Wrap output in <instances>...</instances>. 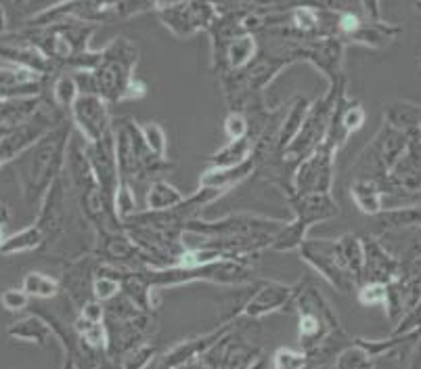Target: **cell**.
I'll return each mask as SVG.
<instances>
[{"label":"cell","instance_id":"6da1fadb","mask_svg":"<svg viewBox=\"0 0 421 369\" xmlns=\"http://www.w3.org/2000/svg\"><path fill=\"white\" fill-rule=\"evenodd\" d=\"M71 136L73 126L69 122H59L25 152V162L19 172L27 204H40L51 184L63 174Z\"/></svg>","mask_w":421,"mask_h":369},{"label":"cell","instance_id":"7a4b0ae2","mask_svg":"<svg viewBox=\"0 0 421 369\" xmlns=\"http://www.w3.org/2000/svg\"><path fill=\"white\" fill-rule=\"evenodd\" d=\"M113 141H116L120 180L130 182L132 187L136 182H151L166 170H172V162H168V158H158L149 152L136 120H120L118 126H113Z\"/></svg>","mask_w":421,"mask_h":369},{"label":"cell","instance_id":"3957f363","mask_svg":"<svg viewBox=\"0 0 421 369\" xmlns=\"http://www.w3.org/2000/svg\"><path fill=\"white\" fill-rule=\"evenodd\" d=\"M285 200L293 212V218L287 220L285 227L275 235V241L269 252H298L300 243L309 237L311 229L325 220H331L339 214L337 202L331 193H293L287 191Z\"/></svg>","mask_w":421,"mask_h":369},{"label":"cell","instance_id":"277c9868","mask_svg":"<svg viewBox=\"0 0 421 369\" xmlns=\"http://www.w3.org/2000/svg\"><path fill=\"white\" fill-rule=\"evenodd\" d=\"M337 141L327 132L325 141L293 166L291 189L293 193H331L335 180ZM287 193V191H285Z\"/></svg>","mask_w":421,"mask_h":369},{"label":"cell","instance_id":"5b68a950","mask_svg":"<svg viewBox=\"0 0 421 369\" xmlns=\"http://www.w3.org/2000/svg\"><path fill=\"white\" fill-rule=\"evenodd\" d=\"M335 88H331L323 99L311 103L309 114L304 118V124L300 128V132L293 136V141L285 147L281 160L285 164H298L300 160H304L311 152H315L317 147L325 141L333 114H335Z\"/></svg>","mask_w":421,"mask_h":369},{"label":"cell","instance_id":"8992f818","mask_svg":"<svg viewBox=\"0 0 421 369\" xmlns=\"http://www.w3.org/2000/svg\"><path fill=\"white\" fill-rule=\"evenodd\" d=\"M287 220L262 216L252 212H235L216 220L193 218L184 225L187 231H195L210 237H241V235H275L285 227Z\"/></svg>","mask_w":421,"mask_h":369},{"label":"cell","instance_id":"52a82bcc","mask_svg":"<svg viewBox=\"0 0 421 369\" xmlns=\"http://www.w3.org/2000/svg\"><path fill=\"white\" fill-rule=\"evenodd\" d=\"M298 254H300V258L306 265H309L313 271H317L337 291L348 294V291L354 289L357 281L348 273L346 265H344L341 256L337 252V246H335V239H329V237H306L300 243Z\"/></svg>","mask_w":421,"mask_h":369},{"label":"cell","instance_id":"ba28073f","mask_svg":"<svg viewBox=\"0 0 421 369\" xmlns=\"http://www.w3.org/2000/svg\"><path fill=\"white\" fill-rule=\"evenodd\" d=\"M71 126L78 130L84 143H95L113 132V122L107 101L93 93H80L69 107Z\"/></svg>","mask_w":421,"mask_h":369},{"label":"cell","instance_id":"9c48e42d","mask_svg":"<svg viewBox=\"0 0 421 369\" xmlns=\"http://www.w3.org/2000/svg\"><path fill=\"white\" fill-rule=\"evenodd\" d=\"M298 289H300V283L289 285L281 281H264L239 309L237 319H250V321L264 319L277 311H283L287 305L296 300Z\"/></svg>","mask_w":421,"mask_h":369},{"label":"cell","instance_id":"30bf717a","mask_svg":"<svg viewBox=\"0 0 421 369\" xmlns=\"http://www.w3.org/2000/svg\"><path fill=\"white\" fill-rule=\"evenodd\" d=\"M84 156L86 162L99 182V187L111 198L116 193L120 184V172H118V158H116V141H113V132L107 134L101 141L84 143Z\"/></svg>","mask_w":421,"mask_h":369},{"label":"cell","instance_id":"8fae6325","mask_svg":"<svg viewBox=\"0 0 421 369\" xmlns=\"http://www.w3.org/2000/svg\"><path fill=\"white\" fill-rule=\"evenodd\" d=\"M57 124L51 120V116H34L19 124L15 130L7 132L0 139V168L13 162L15 158L23 156L29 147H34L47 132H51Z\"/></svg>","mask_w":421,"mask_h":369},{"label":"cell","instance_id":"7c38bea8","mask_svg":"<svg viewBox=\"0 0 421 369\" xmlns=\"http://www.w3.org/2000/svg\"><path fill=\"white\" fill-rule=\"evenodd\" d=\"M256 170H258V160L254 156H250L245 162L237 166H208L200 176V187L226 193L235 189L243 180H248L250 176H254Z\"/></svg>","mask_w":421,"mask_h":369},{"label":"cell","instance_id":"4fadbf2b","mask_svg":"<svg viewBox=\"0 0 421 369\" xmlns=\"http://www.w3.org/2000/svg\"><path fill=\"white\" fill-rule=\"evenodd\" d=\"M122 0H65L43 15L49 17H78V19H111L120 11Z\"/></svg>","mask_w":421,"mask_h":369},{"label":"cell","instance_id":"5bb4252c","mask_svg":"<svg viewBox=\"0 0 421 369\" xmlns=\"http://www.w3.org/2000/svg\"><path fill=\"white\" fill-rule=\"evenodd\" d=\"M184 200V193L164 178H153L145 193V210L149 212H166L174 206H178Z\"/></svg>","mask_w":421,"mask_h":369},{"label":"cell","instance_id":"9a60e30c","mask_svg":"<svg viewBox=\"0 0 421 369\" xmlns=\"http://www.w3.org/2000/svg\"><path fill=\"white\" fill-rule=\"evenodd\" d=\"M335 246H337V252L341 256L344 265H346L348 273L352 275V279L357 281V285L361 283L363 279V267H365V250H363V239L352 235V233H346L335 239Z\"/></svg>","mask_w":421,"mask_h":369},{"label":"cell","instance_id":"2e32d148","mask_svg":"<svg viewBox=\"0 0 421 369\" xmlns=\"http://www.w3.org/2000/svg\"><path fill=\"white\" fill-rule=\"evenodd\" d=\"M309 107L311 103L306 99H296V103L289 107V112L285 114V120L281 122L279 126V134H277V156L281 158L283 150L293 141V136L300 132L302 124H304V118L309 114Z\"/></svg>","mask_w":421,"mask_h":369},{"label":"cell","instance_id":"e0dca14e","mask_svg":"<svg viewBox=\"0 0 421 369\" xmlns=\"http://www.w3.org/2000/svg\"><path fill=\"white\" fill-rule=\"evenodd\" d=\"M254 152V139L252 134L245 139H237V141H228L224 147H220L218 152L208 156L210 166H237L241 162H245Z\"/></svg>","mask_w":421,"mask_h":369},{"label":"cell","instance_id":"ac0fdd59","mask_svg":"<svg viewBox=\"0 0 421 369\" xmlns=\"http://www.w3.org/2000/svg\"><path fill=\"white\" fill-rule=\"evenodd\" d=\"M45 246V235L36 223L21 229L19 233H13L9 237H5V241L0 243V254H23V252H32Z\"/></svg>","mask_w":421,"mask_h":369},{"label":"cell","instance_id":"d6986e66","mask_svg":"<svg viewBox=\"0 0 421 369\" xmlns=\"http://www.w3.org/2000/svg\"><path fill=\"white\" fill-rule=\"evenodd\" d=\"M350 195L352 202L357 204V208L367 214V216H375L381 210V202H379V187L377 182L369 180V178H357L350 184Z\"/></svg>","mask_w":421,"mask_h":369},{"label":"cell","instance_id":"ffe728a7","mask_svg":"<svg viewBox=\"0 0 421 369\" xmlns=\"http://www.w3.org/2000/svg\"><path fill=\"white\" fill-rule=\"evenodd\" d=\"M23 291L29 298H40V300H51L61 291V283L59 279L40 273V271H32L23 277Z\"/></svg>","mask_w":421,"mask_h":369},{"label":"cell","instance_id":"44dd1931","mask_svg":"<svg viewBox=\"0 0 421 369\" xmlns=\"http://www.w3.org/2000/svg\"><path fill=\"white\" fill-rule=\"evenodd\" d=\"M9 334L13 338H19V340H27V342H36V344H45L51 336H53V329L49 323H45L43 319L38 317H25L23 321L15 323Z\"/></svg>","mask_w":421,"mask_h":369},{"label":"cell","instance_id":"7402d4cb","mask_svg":"<svg viewBox=\"0 0 421 369\" xmlns=\"http://www.w3.org/2000/svg\"><path fill=\"white\" fill-rule=\"evenodd\" d=\"M256 55V40L252 34H241L237 38L228 45V51H226V57H228V63H231L233 69H241L245 67Z\"/></svg>","mask_w":421,"mask_h":369},{"label":"cell","instance_id":"603a6c76","mask_svg":"<svg viewBox=\"0 0 421 369\" xmlns=\"http://www.w3.org/2000/svg\"><path fill=\"white\" fill-rule=\"evenodd\" d=\"M141 136L145 145L149 147L151 154H156L158 158H166L168 152V134L160 122H139Z\"/></svg>","mask_w":421,"mask_h":369},{"label":"cell","instance_id":"cb8c5ba5","mask_svg":"<svg viewBox=\"0 0 421 369\" xmlns=\"http://www.w3.org/2000/svg\"><path fill=\"white\" fill-rule=\"evenodd\" d=\"M113 210H116V216L120 220L132 216L134 212H139V204H136V193L134 187L126 180H120L116 193H113Z\"/></svg>","mask_w":421,"mask_h":369},{"label":"cell","instance_id":"d4e9b609","mask_svg":"<svg viewBox=\"0 0 421 369\" xmlns=\"http://www.w3.org/2000/svg\"><path fill=\"white\" fill-rule=\"evenodd\" d=\"M271 367L273 369H309L311 367V359L302 348H277L273 359H271Z\"/></svg>","mask_w":421,"mask_h":369},{"label":"cell","instance_id":"484cf974","mask_svg":"<svg viewBox=\"0 0 421 369\" xmlns=\"http://www.w3.org/2000/svg\"><path fill=\"white\" fill-rule=\"evenodd\" d=\"M122 294V283L120 279H116L113 275H107V273H101L97 271L95 279H93V298L99 300V302H109L113 298H118Z\"/></svg>","mask_w":421,"mask_h":369},{"label":"cell","instance_id":"4316f807","mask_svg":"<svg viewBox=\"0 0 421 369\" xmlns=\"http://www.w3.org/2000/svg\"><path fill=\"white\" fill-rule=\"evenodd\" d=\"M156 353H158L156 346L149 344V342H143V344L134 346L132 350H128L122 357L120 365H122V369H147L151 365V361L156 359Z\"/></svg>","mask_w":421,"mask_h":369},{"label":"cell","instance_id":"83f0119b","mask_svg":"<svg viewBox=\"0 0 421 369\" xmlns=\"http://www.w3.org/2000/svg\"><path fill=\"white\" fill-rule=\"evenodd\" d=\"M80 97V86H78V80L73 76H61L55 86H53V99L59 107H65L69 109L73 105V101Z\"/></svg>","mask_w":421,"mask_h":369},{"label":"cell","instance_id":"f1b7e54d","mask_svg":"<svg viewBox=\"0 0 421 369\" xmlns=\"http://www.w3.org/2000/svg\"><path fill=\"white\" fill-rule=\"evenodd\" d=\"M335 369H373L371 357L363 353L359 346L350 344L348 348H344L337 359H335Z\"/></svg>","mask_w":421,"mask_h":369},{"label":"cell","instance_id":"f546056e","mask_svg":"<svg viewBox=\"0 0 421 369\" xmlns=\"http://www.w3.org/2000/svg\"><path fill=\"white\" fill-rule=\"evenodd\" d=\"M250 128H252V124H250L248 116L243 112H239V109L228 112V116L222 122V130L228 136V141H237V139L250 136Z\"/></svg>","mask_w":421,"mask_h":369},{"label":"cell","instance_id":"4dcf8cb0","mask_svg":"<svg viewBox=\"0 0 421 369\" xmlns=\"http://www.w3.org/2000/svg\"><path fill=\"white\" fill-rule=\"evenodd\" d=\"M386 296H388V287H386V283H379V281L361 283L359 289H357V298L365 307L386 305Z\"/></svg>","mask_w":421,"mask_h":369},{"label":"cell","instance_id":"1f68e13d","mask_svg":"<svg viewBox=\"0 0 421 369\" xmlns=\"http://www.w3.org/2000/svg\"><path fill=\"white\" fill-rule=\"evenodd\" d=\"M293 23L300 32L311 34L319 27V13L313 7H300L293 11Z\"/></svg>","mask_w":421,"mask_h":369},{"label":"cell","instance_id":"d6a6232c","mask_svg":"<svg viewBox=\"0 0 421 369\" xmlns=\"http://www.w3.org/2000/svg\"><path fill=\"white\" fill-rule=\"evenodd\" d=\"M27 298L29 296L23 291V287L21 289L9 287V289H5L3 294H0V305H3L11 313H17V311H23L27 307Z\"/></svg>","mask_w":421,"mask_h":369},{"label":"cell","instance_id":"836d02e7","mask_svg":"<svg viewBox=\"0 0 421 369\" xmlns=\"http://www.w3.org/2000/svg\"><path fill=\"white\" fill-rule=\"evenodd\" d=\"M337 25H339V29H341V32H346V34H354V32L361 27V21H359V17H357V15L346 13V15H341V17H339Z\"/></svg>","mask_w":421,"mask_h":369},{"label":"cell","instance_id":"e575fe53","mask_svg":"<svg viewBox=\"0 0 421 369\" xmlns=\"http://www.w3.org/2000/svg\"><path fill=\"white\" fill-rule=\"evenodd\" d=\"M3 25H5V11L0 9V27H3Z\"/></svg>","mask_w":421,"mask_h":369},{"label":"cell","instance_id":"d590c367","mask_svg":"<svg viewBox=\"0 0 421 369\" xmlns=\"http://www.w3.org/2000/svg\"><path fill=\"white\" fill-rule=\"evenodd\" d=\"M5 241V233H3V227H0V243Z\"/></svg>","mask_w":421,"mask_h":369},{"label":"cell","instance_id":"8d00e7d4","mask_svg":"<svg viewBox=\"0 0 421 369\" xmlns=\"http://www.w3.org/2000/svg\"><path fill=\"white\" fill-rule=\"evenodd\" d=\"M19 3H21V0H19Z\"/></svg>","mask_w":421,"mask_h":369}]
</instances>
